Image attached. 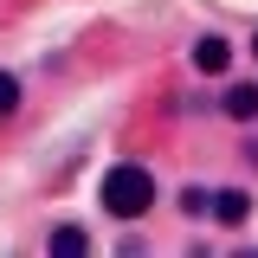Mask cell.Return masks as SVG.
Instances as JSON below:
<instances>
[{
	"instance_id": "6da1fadb",
	"label": "cell",
	"mask_w": 258,
	"mask_h": 258,
	"mask_svg": "<svg viewBox=\"0 0 258 258\" xmlns=\"http://www.w3.org/2000/svg\"><path fill=\"white\" fill-rule=\"evenodd\" d=\"M103 213H116V220H142L149 207H155V174L149 168H136V161H116L110 174H103Z\"/></svg>"
},
{
	"instance_id": "7a4b0ae2",
	"label": "cell",
	"mask_w": 258,
	"mask_h": 258,
	"mask_svg": "<svg viewBox=\"0 0 258 258\" xmlns=\"http://www.w3.org/2000/svg\"><path fill=\"white\" fill-rule=\"evenodd\" d=\"M194 64H200L207 78H220V71H232V45H226V39H200V45H194Z\"/></svg>"
},
{
	"instance_id": "3957f363",
	"label": "cell",
	"mask_w": 258,
	"mask_h": 258,
	"mask_svg": "<svg viewBox=\"0 0 258 258\" xmlns=\"http://www.w3.org/2000/svg\"><path fill=\"white\" fill-rule=\"evenodd\" d=\"M207 213H220L226 226H239V220H245V213H252V194L226 187V194H213V200H207Z\"/></svg>"
},
{
	"instance_id": "277c9868",
	"label": "cell",
	"mask_w": 258,
	"mask_h": 258,
	"mask_svg": "<svg viewBox=\"0 0 258 258\" xmlns=\"http://www.w3.org/2000/svg\"><path fill=\"white\" fill-rule=\"evenodd\" d=\"M226 116H232V123H252L258 116V84H232V91H226Z\"/></svg>"
},
{
	"instance_id": "5b68a950",
	"label": "cell",
	"mask_w": 258,
	"mask_h": 258,
	"mask_svg": "<svg viewBox=\"0 0 258 258\" xmlns=\"http://www.w3.org/2000/svg\"><path fill=\"white\" fill-rule=\"evenodd\" d=\"M84 252H91L84 226H58V232H52V258H84Z\"/></svg>"
},
{
	"instance_id": "8992f818",
	"label": "cell",
	"mask_w": 258,
	"mask_h": 258,
	"mask_svg": "<svg viewBox=\"0 0 258 258\" xmlns=\"http://www.w3.org/2000/svg\"><path fill=\"white\" fill-rule=\"evenodd\" d=\"M13 103H20V78H13V71H0V116H7Z\"/></svg>"
},
{
	"instance_id": "52a82bcc",
	"label": "cell",
	"mask_w": 258,
	"mask_h": 258,
	"mask_svg": "<svg viewBox=\"0 0 258 258\" xmlns=\"http://www.w3.org/2000/svg\"><path fill=\"white\" fill-rule=\"evenodd\" d=\"M207 200H213V194H200V187H187V194H181V213H207Z\"/></svg>"
},
{
	"instance_id": "ba28073f",
	"label": "cell",
	"mask_w": 258,
	"mask_h": 258,
	"mask_svg": "<svg viewBox=\"0 0 258 258\" xmlns=\"http://www.w3.org/2000/svg\"><path fill=\"white\" fill-rule=\"evenodd\" d=\"M252 52H258V39H252Z\"/></svg>"
}]
</instances>
